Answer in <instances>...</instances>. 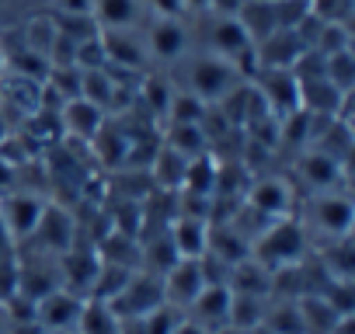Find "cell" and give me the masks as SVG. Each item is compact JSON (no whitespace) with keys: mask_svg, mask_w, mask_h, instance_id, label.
I'll use <instances>...</instances> for the list:
<instances>
[{"mask_svg":"<svg viewBox=\"0 0 355 334\" xmlns=\"http://www.w3.org/2000/svg\"><path fill=\"white\" fill-rule=\"evenodd\" d=\"M60 118H63V129L70 132V136H77V139H94V132L101 129V122H105V112L94 105V101H87V98H70V101H63V112H60Z\"/></svg>","mask_w":355,"mask_h":334,"instance_id":"18","label":"cell"},{"mask_svg":"<svg viewBox=\"0 0 355 334\" xmlns=\"http://www.w3.org/2000/svg\"><path fill=\"white\" fill-rule=\"evenodd\" d=\"M63 15H91V0H56Z\"/></svg>","mask_w":355,"mask_h":334,"instance_id":"36","label":"cell"},{"mask_svg":"<svg viewBox=\"0 0 355 334\" xmlns=\"http://www.w3.org/2000/svg\"><path fill=\"white\" fill-rule=\"evenodd\" d=\"M101 49H105V60L122 67V70H143V56H146V46L139 39H132V28H112V32H101Z\"/></svg>","mask_w":355,"mask_h":334,"instance_id":"16","label":"cell"},{"mask_svg":"<svg viewBox=\"0 0 355 334\" xmlns=\"http://www.w3.org/2000/svg\"><path fill=\"white\" fill-rule=\"evenodd\" d=\"M60 334H77V331H60Z\"/></svg>","mask_w":355,"mask_h":334,"instance_id":"43","label":"cell"},{"mask_svg":"<svg viewBox=\"0 0 355 334\" xmlns=\"http://www.w3.org/2000/svg\"><path fill=\"white\" fill-rule=\"evenodd\" d=\"M182 310L171 306V303H160L157 310H150L143 317V334H174V327L182 324Z\"/></svg>","mask_w":355,"mask_h":334,"instance_id":"30","label":"cell"},{"mask_svg":"<svg viewBox=\"0 0 355 334\" xmlns=\"http://www.w3.org/2000/svg\"><path fill=\"white\" fill-rule=\"evenodd\" d=\"M248 206L268 220H282L293 213V188L282 182V178H258L251 188H248Z\"/></svg>","mask_w":355,"mask_h":334,"instance_id":"11","label":"cell"},{"mask_svg":"<svg viewBox=\"0 0 355 334\" xmlns=\"http://www.w3.org/2000/svg\"><path fill=\"white\" fill-rule=\"evenodd\" d=\"M8 327V320H4V310H0V331H4Z\"/></svg>","mask_w":355,"mask_h":334,"instance_id":"42","label":"cell"},{"mask_svg":"<svg viewBox=\"0 0 355 334\" xmlns=\"http://www.w3.org/2000/svg\"><path fill=\"white\" fill-rule=\"evenodd\" d=\"M167 237L178 251V258H202L209 247V220L196 216H174L167 227Z\"/></svg>","mask_w":355,"mask_h":334,"instance_id":"14","label":"cell"},{"mask_svg":"<svg viewBox=\"0 0 355 334\" xmlns=\"http://www.w3.org/2000/svg\"><path fill=\"white\" fill-rule=\"evenodd\" d=\"M15 178H18V164H15V160H8L4 153H0V192H11Z\"/></svg>","mask_w":355,"mask_h":334,"instance_id":"35","label":"cell"},{"mask_svg":"<svg viewBox=\"0 0 355 334\" xmlns=\"http://www.w3.org/2000/svg\"><path fill=\"white\" fill-rule=\"evenodd\" d=\"M164 146H171L174 153H182V157H189V160L209 153V139H206V129H202V125H178V122H171Z\"/></svg>","mask_w":355,"mask_h":334,"instance_id":"24","label":"cell"},{"mask_svg":"<svg viewBox=\"0 0 355 334\" xmlns=\"http://www.w3.org/2000/svg\"><path fill=\"white\" fill-rule=\"evenodd\" d=\"M91 146H94V153H98L108 167H119V164H125V157H129V150H132V136H125V132H122L119 125H112V122H101V129L94 132Z\"/></svg>","mask_w":355,"mask_h":334,"instance_id":"22","label":"cell"},{"mask_svg":"<svg viewBox=\"0 0 355 334\" xmlns=\"http://www.w3.org/2000/svg\"><path fill=\"white\" fill-rule=\"evenodd\" d=\"M84 296L70 292V289H53L46 292L39 303H35V320L42 324L46 334H60V331H73L77 320H80V310H84Z\"/></svg>","mask_w":355,"mask_h":334,"instance_id":"10","label":"cell"},{"mask_svg":"<svg viewBox=\"0 0 355 334\" xmlns=\"http://www.w3.org/2000/svg\"><path fill=\"white\" fill-rule=\"evenodd\" d=\"M171 84L167 80H160V77H146L143 84H139V98H143V105L153 112V115H164L167 112V105H171Z\"/></svg>","mask_w":355,"mask_h":334,"instance_id":"31","label":"cell"},{"mask_svg":"<svg viewBox=\"0 0 355 334\" xmlns=\"http://www.w3.org/2000/svg\"><path fill=\"white\" fill-rule=\"evenodd\" d=\"M42 209H46V199H39L35 192H0V216H4V227L11 230L18 247L39 227Z\"/></svg>","mask_w":355,"mask_h":334,"instance_id":"8","label":"cell"},{"mask_svg":"<svg viewBox=\"0 0 355 334\" xmlns=\"http://www.w3.org/2000/svg\"><path fill=\"white\" fill-rule=\"evenodd\" d=\"M174 334H209L206 327H199V324H192L189 317H182V324L174 327Z\"/></svg>","mask_w":355,"mask_h":334,"instance_id":"38","label":"cell"},{"mask_svg":"<svg viewBox=\"0 0 355 334\" xmlns=\"http://www.w3.org/2000/svg\"><path fill=\"white\" fill-rule=\"evenodd\" d=\"M241 84V73L234 70V63L220 60V56H199L192 67H189V91L196 98H202L206 105L213 101H223L234 87Z\"/></svg>","mask_w":355,"mask_h":334,"instance_id":"2","label":"cell"},{"mask_svg":"<svg viewBox=\"0 0 355 334\" xmlns=\"http://www.w3.org/2000/svg\"><path fill=\"white\" fill-rule=\"evenodd\" d=\"M265 310H268V296L230 292V317H227V324L230 327H241V331H254V327H261Z\"/></svg>","mask_w":355,"mask_h":334,"instance_id":"23","label":"cell"},{"mask_svg":"<svg viewBox=\"0 0 355 334\" xmlns=\"http://www.w3.org/2000/svg\"><path fill=\"white\" fill-rule=\"evenodd\" d=\"M213 0H185V11H209Z\"/></svg>","mask_w":355,"mask_h":334,"instance_id":"39","label":"cell"},{"mask_svg":"<svg viewBox=\"0 0 355 334\" xmlns=\"http://www.w3.org/2000/svg\"><path fill=\"white\" fill-rule=\"evenodd\" d=\"M248 334H275V331H268V327H254V331H248Z\"/></svg>","mask_w":355,"mask_h":334,"instance_id":"41","label":"cell"},{"mask_svg":"<svg viewBox=\"0 0 355 334\" xmlns=\"http://www.w3.org/2000/svg\"><path fill=\"white\" fill-rule=\"evenodd\" d=\"M213 334H248V331H241V327H230V324H223V327H216Z\"/></svg>","mask_w":355,"mask_h":334,"instance_id":"40","label":"cell"},{"mask_svg":"<svg viewBox=\"0 0 355 334\" xmlns=\"http://www.w3.org/2000/svg\"><path fill=\"white\" fill-rule=\"evenodd\" d=\"M146 4H150L160 18H182V15H185V0H146Z\"/></svg>","mask_w":355,"mask_h":334,"instance_id":"34","label":"cell"},{"mask_svg":"<svg viewBox=\"0 0 355 334\" xmlns=\"http://www.w3.org/2000/svg\"><path fill=\"white\" fill-rule=\"evenodd\" d=\"M160 303H164V282H160V275L136 268L132 279H129V285L108 306L115 310V317H146Z\"/></svg>","mask_w":355,"mask_h":334,"instance_id":"4","label":"cell"},{"mask_svg":"<svg viewBox=\"0 0 355 334\" xmlns=\"http://www.w3.org/2000/svg\"><path fill=\"white\" fill-rule=\"evenodd\" d=\"M139 8H143V0H91V15L101 32L132 28L139 21Z\"/></svg>","mask_w":355,"mask_h":334,"instance_id":"21","label":"cell"},{"mask_svg":"<svg viewBox=\"0 0 355 334\" xmlns=\"http://www.w3.org/2000/svg\"><path fill=\"white\" fill-rule=\"evenodd\" d=\"M209 46H213V56L234 63V70H237V63L244 56L254 53V42L248 39V32H244V25L237 18H216V25L209 32Z\"/></svg>","mask_w":355,"mask_h":334,"instance_id":"13","label":"cell"},{"mask_svg":"<svg viewBox=\"0 0 355 334\" xmlns=\"http://www.w3.org/2000/svg\"><path fill=\"white\" fill-rule=\"evenodd\" d=\"M355 223V209L352 199L341 192H317V199L310 202V227L317 234H324L327 240H341L352 234Z\"/></svg>","mask_w":355,"mask_h":334,"instance_id":"3","label":"cell"},{"mask_svg":"<svg viewBox=\"0 0 355 334\" xmlns=\"http://www.w3.org/2000/svg\"><path fill=\"white\" fill-rule=\"evenodd\" d=\"M98 268H101V258L94 247H84V244H73L70 251H63L56 258V272H60V285L77 292V296H91L94 289V279H98Z\"/></svg>","mask_w":355,"mask_h":334,"instance_id":"7","label":"cell"},{"mask_svg":"<svg viewBox=\"0 0 355 334\" xmlns=\"http://www.w3.org/2000/svg\"><path fill=\"white\" fill-rule=\"evenodd\" d=\"M18 292V251L0 258V306Z\"/></svg>","mask_w":355,"mask_h":334,"instance_id":"33","label":"cell"},{"mask_svg":"<svg viewBox=\"0 0 355 334\" xmlns=\"http://www.w3.org/2000/svg\"><path fill=\"white\" fill-rule=\"evenodd\" d=\"M15 251H18V244H15L11 230L4 227V216H0V258H8V254H15Z\"/></svg>","mask_w":355,"mask_h":334,"instance_id":"37","label":"cell"},{"mask_svg":"<svg viewBox=\"0 0 355 334\" xmlns=\"http://www.w3.org/2000/svg\"><path fill=\"white\" fill-rule=\"evenodd\" d=\"M160 282H164V303L178 306L182 313H185L189 303L206 289V275H202L199 258H178V261L160 275Z\"/></svg>","mask_w":355,"mask_h":334,"instance_id":"9","label":"cell"},{"mask_svg":"<svg viewBox=\"0 0 355 334\" xmlns=\"http://www.w3.org/2000/svg\"><path fill=\"white\" fill-rule=\"evenodd\" d=\"M251 258H254L261 268H268L272 275L303 265V261H306V234H303V227H300L293 216H282V220L268 223V227L251 240Z\"/></svg>","mask_w":355,"mask_h":334,"instance_id":"1","label":"cell"},{"mask_svg":"<svg viewBox=\"0 0 355 334\" xmlns=\"http://www.w3.org/2000/svg\"><path fill=\"white\" fill-rule=\"evenodd\" d=\"M185 317H189L192 324L206 327L209 334H213L216 327H223L227 317H230V285H206V289L189 303Z\"/></svg>","mask_w":355,"mask_h":334,"instance_id":"12","label":"cell"},{"mask_svg":"<svg viewBox=\"0 0 355 334\" xmlns=\"http://www.w3.org/2000/svg\"><path fill=\"white\" fill-rule=\"evenodd\" d=\"M324 77H327V84H334L341 94H352V84H355V60H352V49L334 53V56H324Z\"/></svg>","mask_w":355,"mask_h":334,"instance_id":"28","label":"cell"},{"mask_svg":"<svg viewBox=\"0 0 355 334\" xmlns=\"http://www.w3.org/2000/svg\"><path fill=\"white\" fill-rule=\"evenodd\" d=\"M300 4H310V0H300Z\"/></svg>","mask_w":355,"mask_h":334,"instance_id":"44","label":"cell"},{"mask_svg":"<svg viewBox=\"0 0 355 334\" xmlns=\"http://www.w3.org/2000/svg\"><path fill=\"white\" fill-rule=\"evenodd\" d=\"M261 327H268V331H275V334H306V331H303V320H300V310H296V299H293V303H279V306L268 303Z\"/></svg>","mask_w":355,"mask_h":334,"instance_id":"29","label":"cell"},{"mask_svg":"<svg viewBox=\"0 0 355 334\" xmlns=\"http://www.w3.org/2000/svg\"><path fill=\"white\" fill-rule=\"evenodd\" d=\"M73 331H77V334H119V317H115V310H112L108 303L87 299Z\"/></svg>","mask_w":355,"mask_h":334,"instance_id":"26","label":"cell"},{"mask_svg":"<svg viewBox=\"0 0 355 334\" xmlns=\"http://www.w3.org/2000/svg\"><path fill=\"white\" fill-rule=\"evenodd\" d=\"M98 258L105 265H122V268H139V237L119 234V230H105L94 244Z\"/></svg>","mask_w":355,"mask_h":334,"instance_id":"19","label":"cell"},{"mask_svg":"<svg viewBox=\"0 0 355 334\" xmlns=\"http://www.w3.org/2000/svg\"><path fill=\"white\" fill-rule=\"evenodd\" d=\"M306 11L327 25H348L352 18V0H310Z\"/></svg>","mask_w":355,"mask_h":334,"instance_id":"32","label":"cell"},{"mask_svg":"<svg viewBox=\"0 0 355 334\" xmlns=\"http://www.w3.org/2000/svg\"><path fill=\"white\" fill-rule=\"evenodd\" d=\"M206 108H209V105H206L202 98H196L192 91H174L164 115H167L171 122H178V125H199L202 115H206Z\"/></svg>","mask_w":355,"mask_h":334,"instance_id":"27","label":"cell"},{"mask_svg":"<svg viewBox=\"0 0 355 334\" xmlns=\"http://www.w3.org/2000/svg\"><path fill=\"white\" fill-rule=\"evenodd\" d=\"M143 46L157 60H178V56H185L189 32L182 28V21H178V18H157L153 28L146 32V42Z\"/></svg>","mask_w":355,"mask_h":334,"instance_id":"15","label":"cell"},{"mask_svg":"<svg viewBox=\"0 0 355 334\" xmlns=\"http://www.w3.org/2000/svg\"><path fill=\"white\" fill-rule=\"evenodd\" d=\"M150 167H153L150 178H153V185H157L160 192H182V185H185V171H189V157L174 153L171 146H160Z\"/></svg>","mask_w":355,"mask_h":334,"instance_id":"20","label":"cell"},{"mask_svg":"<svg viewBox=\"0 0 355 334\" xmlns=\"http://www.w3.org/2000/svg\"><path fill=\"white\" fill-rule=\"evenodd\" d=\"M251 84L258 87L261 101L268 105V112H272L275 118H282V115H289V112L300 108V80L293 77V70L261 67V70L251 77Z\"/></svg>","mask_w":355,"mask_h":334,"instance_id":"5","label":"cell"},{"mask_svg":"<svg viewBox=\"0 0 355 334\" xmlns=\"http://www.w3.org/2000/svg\"><path fill=\"white\" fill-rule=\"evenodd\" d=\"M56 21H53V15H35L28 25H25V49L32 53V56H39V60H46L49 63V53H53V46H56Z\"/></svg>","mask_w":355,"mask_h":334,"instance_id":"25","label":"cell"},{"mask_svg":"<svg viewBox=\"0 0 355 334\" xmlns=\"http://www.w3.org/2000/svg\"><path fill=\"white\" fill-rule=\"evenodd\" d=\"M28 240H35L42 254L60 258L63 251H70V247L77 244V220H73L63 206L46 202V209H42V216H39V227L32 230Z\"/></svg>","mask_w":355,"mask_h":334,"instance_id":"6","label":"cell"},{"mask_svg":"<svg viewBox=\"0 0 355 334\" xmlns=\"http://www.w3.org/2000/svg\"><path fill=\"white\" fill-rule=\"evenodd\" d=\"M296 167H300L303 182H306L313 192H334L338 182H341V175H345V167H341L338 160H331L327 153H320V150H313V146L296 160Z\"/></svg>","mask_w":355,"mask_h":334,"instance_id":"17","label":"cell"}]
</instances>
